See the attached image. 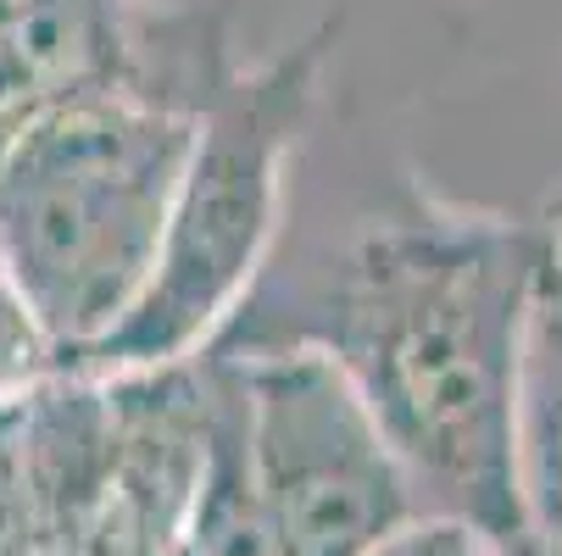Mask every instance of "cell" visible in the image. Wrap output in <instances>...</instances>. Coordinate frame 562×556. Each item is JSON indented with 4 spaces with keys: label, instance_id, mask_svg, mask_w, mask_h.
Wrapping results in <instances>:
<instances>
[{
    "label": "cell",
    "instance_id": "cell-13",
    "mask_svg": "<svg viewBox=\"0 0 562 556\" xmlns=\"http://www.w3.org/2000/svg\"><path fill=\"white\" fill-rule=\"evenodd\" d=\"M18 412H23V407H18ZM18 412H0V440H7V434L18 429Z\"/></svg>",
    "mask_w": 562,
    "mask_h": 556
},
{
    "label": "cell",
    "instance_id": "cell-6",
    "mask_svg": "<svg viewBox=\"0 0 562 556\" xmlns=\"http://www.w3.org/2000/svg\"><path fill=\"white\" fill-rule=\"evenodd\" d=\"M139 0H7L0 12V128L29 112L123 90Z\"/></svg>",
    "mask_w": 562,
    "mask_h": 556
},
{
    "label": "cell",
    "instance_id": "cell-10",
    "mask_svg": "<svg viewBox=\"0 0 562 556\" xmlns=\"http://www.w3.org/2000/svg\"><path fill=\"white\" fill-rule=\"evenodd\" d=\"M368 556H518V545H507L496 534H479L468 523H451V518H413L407 529H395Z\"/></svg>",
    "mask_w": 562,
    "mask_h": 556
},
{
    "label": "cell",
    "instance_id": "cell-8",
    "mask_svg": "<svg viewBox=\"0 0 562 556\" xmlns=\"http://www.w3.org/2000/svg\"><path fill=\"white\" fill-rule=\"evenodd\" d=\"M195 356L212 373V429H206L201 485L179 534V556H284L273 534V512L257 485L239 373L228 356H212V351H195Z\"/></svg>",
    "mask_w": 562,
    "mask_h": 556
},
{
    "label": "cell",
    "instance_id": "cell-5",
    "mask_svg": "<svg viewBox=\"0 0 562 556\" xmlns=\"http://www.w3.org/2000/svg\"><path fill=\"white\" fill-rule=\"evenodd\" d=\"M95 378V373H90ZM112 473L106 501L67 556H179L212 429V373L201 356L106 373Z\"/></svg>",
    "mask_w": 562,
    "mask_h": 556
},
{
    "label": "cell",
    "instance_id": "cell-14",
    "mask_svg": "<svg viewBox=\"0 0 562 556\" xmlns=\"http://www.w3.org/2000/svg\"><path fill=\"white\" fill-rule=\"evenodd\" d=\"M40 556H67V551H40Z\"/></svg>",
    "mask_w": 562,
    "mask_h": 556
},
{
    "label": "cell",
    "instance_id": "cell-7",
    "mask_svg": "<svg viewBox=\"0 0 562 556\" xmlns=\"http://www.w3.org/2000/svg\"><path fill=\"white\" fill-rule=\"evenodd\" d=\"M513 479H518L524 540L562 551V257L557 246L529 295L524 340H518Z\"/></svg>",
    "mask_w": 562,
    "mask_h": 556
},
{
    "label": "cell",
    "instance_id": "cell-2",
    "mask_svg": "<svg viewBox=\"0 0 562 556\" xmlns=\"http://www.w3.org/2000/svg\"><path fill=\"white\" fill-rule=\"evenodd\" d=\"M195 117L134 95H78L0 139V262L61 345V367L139 300Z\"/></svg>",
    "mask_w": 562,
    "mask_h": 556
},
{
    "label": "cell",
    "instance_id": "cell-11",
    "mask_svg": "<svg viewBox=\"0 0 562 556\" xmlns=\"http://www.w3.org/2000/svg\"><path fill=\"white\" fill-rule=\"evenodd\" d=\"M40 551H45V540H40L23 473H18V456H12V434H7L0 440V556H40Z\"/></svg>",
    "mask_w": 562,
    "mask_h": 556
},
{
    "label": "cell",
    "instance_id": "cell-15",
    "mask_svg": "<svg viewBox=\"0 0 562 556\" xmlns=\"http://www.w3.org/2000/svg\"><path fill=\"white\" fill-rule=\"evenodd\" d=\"M0 12H7V0H0Z\"/></svg>",
    "mask_w": 562,
    "mask_h": 556
},
{
    "label": "cell",
    "instance_id": "cell-1",
    "mask_svg": "<svg viewBox=\"0 0 562 556\" xmlns=\"http://www.w3.org/2000/svg\"><path fill=\"white\" fill-rule=\"evenodd\" d=\"M546 262V217L468 212L407 168L301 139L273 251L201 351L329 356L390 440L418 518L518 545L513 384Z\"/></svg>",
    "mask_w": 562,
    "mask_h": 556
},
{
    "label": "cell",
    "instance_id": "cell-3",
    "mask_svg": "<svg viewBox=\"0 0 562 556\" xmlns=\"http://www.w3.org/2000/svg\"><path fill=\"white\" fill-rule=\"evenodd\" d=\"M335 45L340 18H324L279 56L239 67L201 106L190 162L168 206L162 251L139 300L106 340L78 351L67 373L106 378L168 367L195 356L223 329V317L239 306L273 251L290 162L324 106Z\"/></svg>",
    "mask_w": 562,
    "mask_h": 556
},
{
    "label": "cell",
    "instance_id": "cell-12",
    "mask_svg": "<svg viewBox=\"0 0 562 556\" xmlns=\"http://www.w3.org/2000/svg\"><path fill=\"white\" fill-rule=\"evenodd\" d=\"M518 556H562V551H551V545H535V540H518Z\"/></svg>",
    "mask_w": 562,
    "mask_h": 556
},
{
    "label": "cell",
    "instance_id": "cell-16",
    "mask_svg": "<svg viewBox=\"0 0 562 556\" xmlns=\"http://www.w3.org/2000/svg\"><path fill=\"white\" fill-rule=\"evenodd\" d=\"M0 139H7V128H0Z\"/></svg>",
    "mask_w": 562,
    "mask_h": 556
},
{
    "label": "cell",
    "instance_id": "cell-9",
    "mask_svg": "<svg viewBox=\"0 0 562 556\" xmlns=\"http://www.w3.org/2000/svg\"><path fill=\"white\" fill-rule=\"evenodd\" d=\"M56 373H61V345L50 340L40 311L0 262V412H18Z\"/></svg>",
    "mask_w": 562,
    "mask_h": 556
},
{
    "label": "cell",
    "instance_id": "cell-4",
    "mask_svg": "<svg viewBox=\"0 0 562 556\" xmlns=\"http://www.w3.org/2000/svg\"><path fill=\"white\" fill-rule=\"evenodd\" d=\"M228 362L246 389L251 462L284 556H368L418 518L390 440L329 356L262 351Z\"/></svg>",
    "mask_w": 562,
    "mask_h": 556
}]
</instances>
